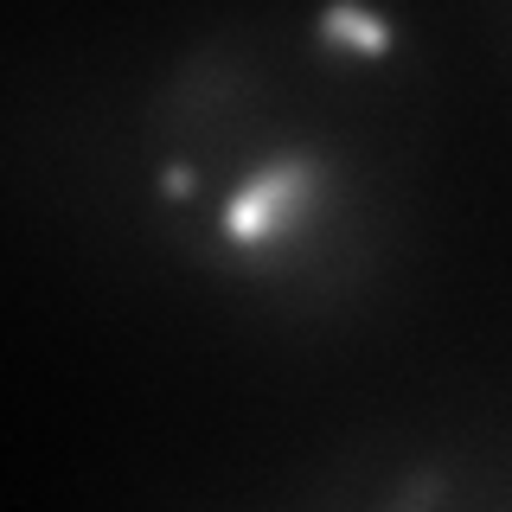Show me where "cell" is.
Segmentation results:
<instances>
[{"label": "cell", "instance_id": "cell-1", "mask_svg": "<svg viewBox=\"0 0 512 512\" xmlns=\"http://www.w3.org/2000/svg\"><path fill=\"white\" fill-rule=\"evenodd\" d=\"M410 84L365 7L224 26L148 109L173 244L269 295H333L391 237Z\"/></svg>", "mask_w": 512, "mask_h": 512}]
</instances>
